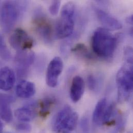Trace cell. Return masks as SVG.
<instances>
[{
	"label": "cell",
	"mask_w": 133,
	"mask_h": 133,
	"mask_svg": "<svg viewBox=\"0 0 133 133\" xmlns=\"http://www.w3.org/2000/svg\"><path fill=\"white\" fill-rule=\"evenodd\" d=\"M117 40L108 30L99 28L94 32L91 38L92 48L96 56L108 58L114 54Z\"/></svg>",
	"instance_id": "cell-1"
},
{
	"label": "cell",
	"mask_w": 133,
	"mask_h": 133,
	"mask_svg": "<svg viewBox=\"0 0 133 133\" xmlns=\"http://www.w3.org/2000/svg\"><path fill=\"white\" fill-rule=\"evenodd\" d=\"M116 81L118 101L124 102L129 99L133 92V64L127 62L120 69L117 74Z\"/></svg>",
	"instance_id": "cell-2"
},
{
	"label": "cell",
	"mask_w": 133,
	"mask_h": 133,
	"mask_svg": "<svg viewBox=\"0 0 133 133\" xmlns=\"http://www.w3.org/2000/svg\"><path fill=\"white\" fill-rule=\"evenodd\" d=\"M74 13L75 6L72 3H67L63 6L54 31L57 38H66L72 34L74 29Z\"/></svg>",
	"instance_id": "cell-3"
},
{
	"label": "cell",
	"mask_w": 133,
	"mask_h": 133,
	"mask_svg": "<svg viewBox=\"0 0 133 133\" xmlns=\"http://www.w3.org/2000/svg\"><path fill=\"white\" fill-rule=\"evenodd\" d=\"M18 2H6L0 10V25L5 33L9 32L16 24L22 7Z\"/></svg>",
	"instance_id": "cell-4"
},
{
	"label": "cell",
	"mask_w": 133,
	"mask_h": 133,
	"mask_svg": "<svg viewBox=\"0 0 133 133\" xmlns=\"http://www.w3.org/2000/svg\"><path fill=\"white\" fill-rule=\"evenodd\" d=\"M33 25L35 30L44 42H52L53 28L50 21L41 10H37L33 18Z\"/></svg>",
	"instance_id": "cell-5"
},
{
	"label": "cell",
	"mask_w": 133,
	"mask_h": 133,
	"mask_svg": "<svg viewBox=\"0 0 133 133\" xmlns=\"http://www.w3.org/2000/svg\"><path fill=\"white\" fill-rule=\"evenodd\" d=\"M11 46L18 51H26L34 45L33 38L23 29H16L9 39Z\"/></svg>",
	"instance_id": "cell-6"
},
{
	"label": "cell",
	"mask_w": 133,
	"mask_h": 133,
	"mask_svg": "<svg viewBox=\"0 0 133 133\" xmlns=\"http://www.w3.org/2000/svg\"><path fill=\"white\" fill-rule=\"evenodd\" d=\"M35 59V54L32 51H18L15 58V63L18 77H24L27 75L29 69L34 62Z\"/></svg>",
	"instance_id": "cell-7"
},
{
	"label": "cell",
	"mask_w": 133,
	"mask_h": 133,
	"mask_svg": "<svg viewBox=\"0 0 133 133\" xmlns=\"http://www.w3.org/2000/svg\"><path fill=\"white\" fill-rule=\"evenodd\" d=\"M63 68V63L61 58L56 57L50 61L47 67L46 76V83L49 87L55 88L57 85Z\"/></svg>",
	"instance_id": "cell-8"
},
{
	"label": "cell",
	"mask_w": 133,
	"mask_h": 133,
	"mask_svg": "<svg viewBox=\"0 0 133 133\" xmlns=\"http://www.w3.org/2000/svg\"><path fill=\"white\" fill-rule=\"evenodd\" d=\"M97 18L104 28L107 30H119L122 28V23L118 19L105 11L99 8L95 9Z\"/></svg>",
	"instance_id": "cell-9"
},
{
	"label": "cell",
	"mask_w": 133,
	"mask_h": 133,
	"mask_svg": "<svg viewBox=\"0 0 133 133\" xmlns=\"http://www.w3.org/2000/svg\"><path fill=\"white\" fill-rule=\"evenodd\" d=\"M15 98L10 95L0 93V117L7 123H10L13 119L10 104L15 101Z\"/></svg>",
	"instance_id": "cell-10"
},
{
	"label": "cell",
	"mask_w": 133,
	"mask_h": 133,
	"mask_svg": "<svg viewBox=\"0 0 133 133\" xmlns=\"http://www.w3.org/2000/svg\"><path fill=\"white\" fill-rule=\"evenodd\" d=\"M36 102H30L16 109L15 111V116L18 120L22 122L31 121L36 116Z\"/></svg>",
	"instance_id": "cell-11"
},
{
	"label": "cell",
	"mask_w": 133,
	"mask_h": 133,
	"mask_svg": "<svg viewBox=\"0 0 133 133\" xmlns=\"http://www.w3.org/2000/svg\"><path fill=\"white\" fill-rule=\"evenodd\" d=\"M16 81L15 72L8 67L0 68V89L9 91L14 87Z\"/></svg>",
	"instance_id": "cell-12"
},
{
	"label": "cell",
	"mask_w": 133,
	"mask_h": 133,
	"mask_svg": "<svg viewBox=\"0 0 133 133\" xmlns=\"http://www.w3.org/2000/svg\"><path fill=\"white\" fill-rule=\"evenodd\" d=\"M85 89V83L79 76L74 77L72 80L69 90V95L74 103H77L81 98Z\"/></svg>",
	"instance_id": "cell-13"
},
{
	"label": "cell",
	"mask_w": 133,
	"mask_h": 133,
	"mask_svg": "<svg viewBox=\"0 0 133 133\" xmlns=\"http://www.w3.org/2000/svg\"><path fill=\"white\" fill-rule=\"evenodd\" d=\"M36 92V87L34 83L22 80L17 85L16 88V95L22 98H29L32 97Z\"/></svg>",
	"instance_id": "cell-14"
},
{
	"label": "cell",
	"mask_w": 133,
	"mask_h": 133,
	"mask_svg": "<svg viewBox=\"0 0 133 133\" xmlns=\"http://www.w3.org/2000/svg\"><path fill=\"white\" fill-rule=\"evenodd\" d=\"M107 106V99L105 98H102L97 102L93 113V121L95 124H102Z\"/></svg>",
	"instance_id": "cell-15"
},
{
	"label": "cell",
	"mask_w": 133,
	"mask_h": 133,
	"mask_svg": "<svg viewBox=\"0 0 133 133\" xmlns=\"http://www.w3.org/2000/svg\"><path fill=\"white\" fill-rule=\"evenodd\" d=\"M56 103V99L51 97H47L39 103V115L43 118H46L50 113L51 110Z\"/></svg>",
	"instance_id": "cell-16"
},
{
	"label": "cell",
	"mask_w": 133,
	"mask_h": 133,
	"mask_svg": "<svg viewBox=\"0 0 133 133\" xmlns=\"http://www.w3.org/2000/svg\"><path fill=\"white\" fill-rule=\"evenodd\" d=\"M116 107L115 103H112L107 106L102 120V124L108 125L111 123V119L116 114Z\"/></svg>",
	"instance_id": "cell-17"
},
{
	"label": "cell",
	"mask_w": 133,
	"mask_h": 133,
	"mask_svg": "<svg viewBox=\"0 0 133 133\" xmlns=\"http://www.w3.org/2000/svg\"><path fill=\"white\" fill-rule=\"evenodd\" d=\"M71 51L74 54L82 58L87 59H90L92 58L91 54L88 50L86 46L83 44H77L71 49Z\"/></svg>",
	"instance_id": "cell-18"
},
{
	"label": "cell",
	"mask_w": 133,
	"mask_h": 133,
	"mask_svg": "<svg viewBox=\"0 0 133 133\" xmlns=\"http://www.w3.org/2000/svg\"><path fill=\"white\" fill-rule=\"evenodd\" d=\"M87 83L89 89L91 91H95L97 88L98 82L96 78L92 75H89L87 78Z\"/></svg>",
	"instance_id": "cell-19"
},
{
	"label": "cell",
	"mask_w": 133,
	"mask_h": 133,
	"mask_svg": "<svg viewBox=\"0 0 133 133\" xmlns=\"http://www.w3.org/2000/svg\"><path fill=\"white\" fill-rule=\"evenodd\" d=\"M16 129L20 132L29 133L32 130L31 126L26 122H22L16 124Z\"/></svg>",
	"instance_id": "cell-20"
},
{
	"label": "cell",
	"mask_w": 133,
	"mask_h": 133,
	"mask_svg": "<svg viewBox=\"0 0 133 133\" xmlns=\"http://www.w3.org/2000/svg\"><path fill=\"white\" fill-rule=\"evenodd\" d=\"M61 6L60 1H54L51 4L49 7V12L52 16L58 15Z\"/></svg>",
	"instance_id": "cell-21"
},
{
	"label": "cell",
	"mask_w": 133,
	"mask_h": 133,
	"mask_svg": "<svg viewBox=\"0 0 133 133\" xmlns=\"http://www.w3.org/2000/svg\"><path fill=\"white\" fill-rule=\"evenodd\" d=\"M0 57L5 61H8L11 58V54L7 48L0 52Z\"/></svg>",
	"instance_id": "cell-22"
},
{
	"label": "cell",
	"mask_w": 133,
	"mask_h": 133,
	"mask_svg": "<svg viewBox=\"0 0 133 133\" xmlns=\"http://www.w3.org/2000/svg\"><path fill=\"white\" fill-rule=\"evenodd\" d=\"M81 128L84 132H88L89 130V125H88V120L87 119H83L81 121Z\"/></svg>",
	"instance_id": "cell-23"
},
{
	"label": "cell",
	"mask_w": 133,
	"mask_h": 133,
	"mask_svg": "<svg viewBox=\"0 0 133 133\" xmlns=\"http://www.w3.org/2000/svg\"><path fill=\"white\" fill-rule=\"evenodd\" d=\"M6 48L7 47H6L4 38L0 33V52Z\"/></svg>",
	"instance_id": "cell-24"
},
{
	"label": "cell",
	"mask_w": 133,
	"mask_h": 133,
	"mask_svg": "<svg viewBox=\"0 0 133 133\" xmlns=\"http://www.w3.org/2000/svg\"><path fill=\"white\" fill-rule=\"evenodd\" d=\"M127 21L131 24H133V15H131V16L128 17L127 18Z\"/></svg>",
	"instance_id": "cell-25"
},
{
	"label": "cell",
	"mask_w": 133,
	"mask_h": 133,
	"mask_svg": "<svg viewBox=\"0 0 133 133\" xmlns=\"http://www.w3.org/2000/svg\"><path fill=\"white\" fill-rule=\"evenodd\" d=\"M3 129V124L0 120V133H2Z\"/></svg>",
	"instance_id": "cell-26"
},
{
	"label": "cell",
	"mask_w": 133,
	"mask_h": 133,
	"mask_svg": "<svg viewBox=\"0 0 133 133\" xmlns=\"http://www.w3.org/2000/svg\"><path fill=\"white\" fill-rule=\"evenodd\" d=\"M57 133H70L69 132H68L66 131H63V130H61V131H59L57 132Z\"/></svg>",
	"instance_id": "cell-27"
},
{
	"label": "cell",
	"mask_w": 133,
	"mask_h": 133,
	"mask_svg": "<svg viewBox=\"0 0 133 133\" xmlns=\"http://www.w3.org/2000/svg\"><path fill=\"white\" fill-rule=\"evenodd\" d=\"M11 133V132H6V133Z\"/></svg>",
	"instance_id": "cell-28"
},
{
	"label": "cell",
	"mask_w": 133,
	"mask_h": 133,
	"mask_svg": "<svg viewBox=\"0 0 133 133\" xmlns=\"http://www.w3.org/2000/svg\"><path fill=\"white\" fill-rule=\"evenodd\" d=\"M1 63H0V66H1Z\"/></svg>",
	"instance_id": "cell-29"
}]
</instances>
